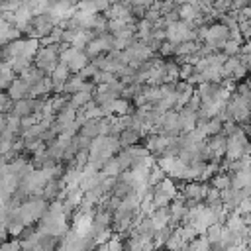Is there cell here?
<instances>
[{"label": "cell", "mask_w": 251, "mask_h": 251, "mask_svg": "<svg viewBox=\"0 0 251 251\" xmlns=\"http://www.w3.org/2000/svg\"><path fill=\"white\" fill-rule=\"evenodd\" d=\"M0 251H22V247H20V239L4 241V243L0 245Z\"/></svg>", "instance_id": "ba28073f"}, {"label": "cell", "mask_w": 251, "mask_h": 251, "mask_svg": "<svg viewBox=\"0 0 251 251\" xmlns=\"http://www.w3.org/2000/svg\"><path fill=\"white\" fill-rule=\"evenodd\" d=\"M59 55H61V43L59 45H39L35 57H33V63H35V69L43 71L45 75L59 65Z\"/></svg>", "instance_id": "7a4b0ae2"}, {"label": "cell", "mask_w": 251, "mask_h": 251, "mask_svg": "<svg viewBox=\"0 0 251 251\" xmlns=\"http://www.w3.org/2000/svg\"><path fill=\"white\" fill-rule=\"evenodd\" d=\"M27 92H29L27 84L22 78H16L8 88V98L10 100H24V98H27Z\"/></svg>", "instance_id": "3957f363"}, {"label": "cell", "mask_w": 251, "mask_h": 251, "mask_svg": "<svg viewBox=\"0 0 251 251\" xmlns=\"http://www.w3.org/2000/svg\"><path fill=\"white\" fill-rule=\"evenodd\" d=\"M78 133L84 135V137H88V139L98 137L100 135V118L98 120H86V124L78 129Z\"/></svg>", "instance_id": "5b68a950"}, {"label": "cell", "mask_w": 251, "mask_h": 251, "mask_svg": "<svg viewBox=\"0 0 251 251\" xmlns=\"http://www.w3.org/2000/svg\"><path fill=\"white\" fill-rule=\"evenodd\" d=\"M92 94H94V92H86V90L76 92V94H73V96L69 98V106H71L73 110H80V108H84V106L92 100Z\"/></svg>", "instance_id": "277c9868"}, {"label": "cell", "mask_w": 251, "mask_h": 251, "mask_svg": "<svg viewBox=\"0 0 251 251\" xmlns=\"http://www.w3.org/2000/svg\"><path fill=\"white\" fill-rule=\"evenodd\" d=\"M47 202L43 198H37V196H29L27 200L20 202V206H16V212L20 216V220L25 224V227L37 220H41V216L45 214L47 210Z\"/></svg>", "instance_id": "6da1fadb"}, {"label": "cell", "mask_w": 251, "mask_h": 251, "mask_svg": "<svg viewBox=\"0 0 251 251\" xmlns=\"http://www.w3.org/2000/svg\"><path fill=\"white\" fill-rule=\"evenodd\" d=\"M96 73H98V69H96L92 63H88V65H86V67H84L76 76H78V78H82V80H88V78L92 80V78L96 76Z\"/></svg>", "instance_id": "52a82bcc"}, {"label": "cell", "mask_w": 251, "mask_h": 251, "mask_svg": "<svg viewBox=\"0 0 251 251\" xmlns=\"http://www.w3.org/2000/svg\"><path fill=\"white\" fill-rule=\"evenodd\" d=\"M212 188H216V190H227V188H231V178H229V173H226V171H220V173H216L214 176H212Z\"/></svg>", "instance_id": "8992f818"}]
</instances>
